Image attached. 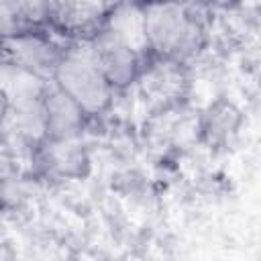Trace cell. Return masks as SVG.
<instances>
[{"instance_id":"6da1fadb","label":"cell","mask_w":261,"mask_h":261,"mask_svg":"<svg viewBox=\"0 0 261 261\" xmlns=\"http://www.w3.org/2000/svg\"><path fill=\"white\" fill-rule=\"evenodd\" d=\"M143 12L147 51L153 57L186 63L204 47L206 29L194 6L147 4Z\"/></svg>"},{"instance_id":"7a4b0ae2","label":"cell","mask_w":261,"mask_h":261,"mask_svg":"<svg viewBox=\"0 0 261 261\" xmlns=\"http://www.w3.org/2000/svg\"><path fill=\"white\" fill-rule=\"evenodd\" d=\"M51 82L69 96L88 118L106 112L114 98V88L98 67L88 41L65 47Z\"/></svg>"},{"instance_id":"3957f363","label":"cell","mask_w":261,"mask_h":261,"mask_svg":"<svg viewBox=\"0 0 261 261\" xmlns=\"http://www.w3.org/2000/svg\"><path fill=\"white\" fill-rule=\"evenodd\" d=\"M61 47L45 29H24L0 37V61L41 82H51L63 55Z\"/></svg>"},{"instance_id":"277c9868","label":"cell","mask_w":261,"mask_h":261,"mask_svg":"<svg viewBox=\"0 0 261 261\" xmlns=\"http://www.w3.org/2000/svg\"><path fill=\"white\" fill-rule=\"evenodd\" d=\"M137 86L147 104L157 110H167L186 98L190 90V75L186 63L151 57L149 63L143 61Z\"/></svg>"},{"instance_id":"5b68a950","label":"cell","mask_w":261,"mask_h":261,"mask_svg":"<svg viewBox=\"0 0 261 261\" xmlns=\"http://www.w3.org/2000/svg\"><path fill=\"white\" fill-rule=\"evenodd\" d=\"M110 8L102 2H49L47 24L75 43L92 41L104 31Z\"/></svg>"},{"instance_id":"8992f818","label":"cell","mask_w":261,"mask_h":261,"mask_svg":"<svg viewBox=\"0 0 261 261\" xmlns=\"http://www.w3.org/2000/svg\"><path fill=\"white\" fill-rule=\"evenodd\" d=\"M88 43L98 67L102 69V73L114 90H122L137 82V75L143 67V57L137 51H133L116 37H112L108 31L98 33Z\"/></svg>"},{"instance_id":"52a82bcc","label":"cell","mask_w":261,"mask_h":261,"mask_svg":"<svg viewBox=\"0 0 261 261\" xmlns=\"http://www.w3.org/2000/svg\"><path fill=\"white\" fill-rule=\"evenodd\" d=\"M41 102L45 120V141H75L82 137L88 116L53 82H47L43 86Z\"/></svg>"},{"instance_id":"ba28073f","label":"cell","mask_w":261,"mask_h":261,"mask_svg":"<svg viewBox=\"0 0 261 261\" xmlns=\"http://www.w3.org/2000/svg\"><path fill=\"white\" fill-rule=\"evenodd\" d=\"M104 31H108L112 37L128 45L141 57H145V12L141 4H112Z\"/></svg>"},{"instance_id":"9c48e42d","label":"cell","mask_w":261,"mask_h":261,"mask_svg":"<svg viewBox=\"0 0 261 261\" xmlns=\"http://www.w3.org/2000/svg\"><path fill=\"white\" fill-rule=\"evenodd\" d=\"M37 163H41L47 171H53L61 177H75L84 173L88 165L86 151L75 141H43L35 155Z\"/></svg>"},{"instance_id":"30bf717a","label":"cell","mask_w":261,"mask_h":261,"mask_svg":"<svg viewBox=\"0 0 261 261\" xmlns=\"http://www.w3.org/2000/svg\"><path fill=\"white\" fill-rule=\"evenodd\" d=\"M237 126H239V112L234 110L232 104L220 102L208 110L202 130L210 139V143H226L228 135L237 133Z\"/></svg>"},{"instance_id":"8fae6325","label":"cell","mask_w":261,"mask_h":261,"mask_svg":"<svg viewBox=\"0 0 261 261\" xmlns=\"http://www.w3.org/2000/svg\"><path fill=\"white\" fill-rule=\"evenodd\" d=\"M20 171V163L16 153L12 151V147L4 141V137L0 135V188L6 186L8 181L16 179Z\"/></svg>"},{"instance_id":"7c38bea8","label":"cell","mask_w":261,"mask_h":261,"mask_svg":"<svg viewBox=\"0 0 261 261\" xmlns=\"http://www.w3.org/2000/svg\"><path fill=\"white\" fill-rule=\"evenodd\" d=\"M6 116H8V98H6V94L0 90V130H2L4 122H6Z\"/></svg>"}]
</instances>
